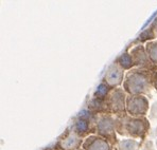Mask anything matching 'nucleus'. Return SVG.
<instances>
[{
    "label": "nucleus",
    "instance_id": "1",
    "mask_svg": "<svg viewBox=\"0 0 157 150\" xmlns=\"http://www.w3.org/2000/svg\"><path fill=\"white\" fill-rule=\"evenodd\" d=\"M153 72L144 69L133 68L125 74L123 90L128 95H147L153 87Z\"/></svg>",
    "mask_w": 157,
    "mask_h": 150
},
{
    "label": "nucleus",
    "instance_id": "2",
    "mask_svg": "<svg viewBox=\"0 0 157 150\" xmlns=\"http://www.w3.org/2000/svg\"><path fill=\"white\" fill-rule=\"evenodd\" d=\"M116 119L117 134L126 137L128 138H141L144 140L150 131V122L145 116L134 117L130 115H124Z\"/></svg>",
    "mask_w": 157,
    "mask_h": 150
},
{
    "label": "nucleus",
    "instance_id": "3",
    "mask_svg": "<svg viewBox=\"0 0 157 150\" xmlns=\"http://www.w3.org/2000/svg\"><path fill=\"white\" fill-rule=\"evenodd\" d=\"M98 117L99 115L91 112L88 108L87 109H83L73 119L70 129L80 137L86 138L90 137L91 133H96Z\"/></svg>",
    "mask_w": 157,
    "mask_h": 150
},
{
    "label": "nucleus",
    "instance_id": "4",
    "mask_svg": "<svg viewBox=\"0 0 157 150\" xmlns=\"http://www.w3.org/2000/svg\"><path fill=\"white\" fill-rule=\"evenodd\" d=\"M96 133L97 135L109 142L113 147L118 146L119 141L117 140L116 119L112 114L99 115L96 127Z\"/></svg>",
    "mask_w": 157,
    "mask_h": 150
},
{
    "label": "nucleus",
    "instance_id": "5",
    "mask_svg": "<svg viewBox=\"0 0 157 150\" xmlns=\"http://www.w3.org/2000/svg\"><path fill=\"white\" fill-rule=\"evenodd\" d=\"M126 98L128 94L123 88H115L112 90L106 98V104L109 114H114L115 117H121L128 115L126 113Z\"/></svg>",
    "mask_w": 157,
    "mask_h": 150
},
{
    "label": "nucleus",
    "instance_id": "6",
    "mask_svg": "<svg viewBox=\"0 0 157 150\" xmlns=\"http://www.w3.org/2000/svg\"><path fill=\"white\" fill-rule=\"evenodd\" d=\"M149 100L144 95H128L126 98V113L130 116L142 117L150 111Z\"/></svg>",
    "mask_w": 157,
    "mask_h": 150
},
{
    "label": "nucleus",
    "instance_id": "7",
    "mask_svg": "<svg viewBox=\"0 0 157 150\" xmlns=\"http://www.w3.org/2000/svg\"><path fill=\"white\" fill-rule=\"evenodd\" d=\"M132 58L134 61V66L138 69H144V70L156 72L157 68L152 64L151 59L147 56V53L145 51V47L142 45H137L130 51Z\"/></svg>",
    "mask_w": 157,
    "mask_h": 150
},
{
    "label": "nucleus",
    "instance_id": "8",
    "mask_svg": "<svg viewBox=\"0 0 157 150\" xmlns=\"http://www.w3.org/2000/svg\"><path fill=\"white\" fill-rule=\"evenodd\" d=\"M83 142L82 137L68 128L57 140L56 146L59 150H78L82 147Z\"/></svg>",
    "mask_w": 157,
    "mask_h": 150
},
{
    "label": "nucleus",
    "instance_id": "9",
    "mask_svg": "<svg viewBox=\"0 0 157 150\" xmlns=\"http://www.w3.org/2000/svg\"><path fill=\"white\" fill-rule=\"evenodd\" d=\"M124 78H125L124 70L114 61L106 69L104 77H103V82L105 84H107L109 87H112L113 89H115V88H119L120 85L123 84Z\"/></svg>",
    "mask_w": 157,
    "mask_h": 150
},
{
    "label": "nucleus",
    "instance_id": "10",
    "mask_svg": "<svg viewBox=\"0 0 157 150\" xmlns=\"http://www.w3.org/2000/svg\"><path fill=\"white\" fill-rule=\"evenodd\" d=\"M82 148L84 150H113L114 147L103 137L97 134H92L85 138Z\"/></svg>",
    "mask_w": 157,
    "mask_h": 150
},
{
    "label": "nucleus",
    "instance_id": "11",
    "mask_svg": "<svg viewBox=\"0 0 157 150\" xmlns=\"http://www.w3.org/2000/svg\"><path fill=\"white\" fill-rule=\"evenodd\" d=\"M88 109L97 115L109 114L106 101H101V100H98V98H94V97H92L91 100L89 101Z\"/></svg>",
    "mask_w": 157,
    "mask_h": 150
},
{
    "label": "nucleus",
    "instance_id": "12",
    "mask_svg": "<svg viewBox=\"0 0 157 150\" xmlns=\"http://www.w3.org/2000/svg\"><path fill=\"white\" fill-rule=\"evenodd\" d=\"M115 63L117 64H119L124 71L128 70L130 71L133 69L134 66V61H133V58H132V55L130 52H124L122 53L121 55L117 57V59L115 60Z\"/></svg>",
    "mask_w": 157,
    "mask_h": 150
},
{
    "label": "nucleus",
    "instance_id": "13",
    "mask_svg": "<svg viewBox=\"0 0 157 150\" xmlns=\"http://www.w3.org/2000/svg\"><path fill=\"white\" fill-rule=\"evenodd\" d=\"M141 143H139L137 140L134 138H124L119 141L117 148L118 150H138L140 149Z\"/></svg>",
    "mask_w": 157,
    "mask_h": 150
},
{
    "label": "nucleus",
    "instance_id": "14",
    "mask_svg": "<svg viewBox=\"0 0 157 150\" xmlns=\"http://www.w3.org/2000/svg\"><path fill=\"white\" fill-rule=\"evenodd\" d=\"M113 88L109 87L107 84H105L104 82H102L98 87H97L96 91L94 93V97L98 98V100L101 101H106L107 96L109 95V93L112 92Z\"/></svg>",
    "mask_w": 157,
    "mask_h": 150
},
{
    "label": "nucleus",
    "instance_id": "15",
    "mask_svg": "<svg viewBox=\"0 0 157 150\" xmlns=\"http://www.w3.org/2000/svg\"><path fill=\"white\" fill-rule=\"evenodd\" d=\"M145 51L147 53V56L151 59L152 64L157 68V40L150 41L145 43Z\"/></svg>",
    "mask_w": 157,
    "mask_h": 150
},
{
    "label": "nucleus",
    "instance_id": "16",
    "mask_svg": "<svg viewBox=\"0 0 157 150\" xmlns=\"http://www.w3.org/2000/svg\"><path fill=\"white\" fill-rule=\"evenodd\" d=\"M157 36V33L155 31H153V30L151 29V27H147V29H145L144 32H142L141 34H140L139 36H138L137 38V41H139V42H150V41H153L155 40Z\"/></svg>",
    "mask_w": 157,
    "mask_h": 150
},
{
    "label": "nucleus",
    "instance_id": "17",
    "mask_svg": "<svg viewBox=\"0 0 157 150\" xmlns=\"http://www.w3.org/2000/svg\"><path fill=\"white\" fill-rule=\"evenodd\" d=\"M149 119L150 121H157V101H154L151 106L149 111Z\"/></svg>",
    "mask_w": 157,
    "mask_h": 150
},
{
    "label": "nucleus",
    "instance_id": "18",
    "mask_svg": "<svg viewBox=\"0 0 157 150\" xmlns=\"http://www.w3.org/2000/svg\"><path fill=\"white\" fill-rule=\"evenodd\" d=\"M141 150H155V146H154L153 141L151 140H145L140 146Z\"/></svg>",
    "mask_w": 157,
    "mask_h": 150
},
{
    "label": "nucleus",
    "instance_id": "19",
    "mask_svg": "<svg viewBox=\"0 0 157 150\" xmlns=\"http://www.w3.org/2000/svg\"><path fill=\"white\" fill-rule=\"evenodd\" d=\"M152 82H153V87L157 92V71L153 73V77H152Z\"/></svg>",
    "mask_w": 157,
    "mask_h": 150
},
{
    "label": "nucleus",
    "instance_id": "20",
    "mask_svg": "<svg viewBox=\"0 0 157 150\" xmlns=\"http://www.w3.org/2000/svg\"><path fill=\"white\" fill-rule=\"evenodd\" d=\"M149 27H151V29L153 30V31H155L156 33H157V17L154 18V20L152 21V24H150Z\"/></svg>",
    "mask_w": 157,
    "mask_h": 150
},
{
    "label": "nucleus",
    "instance_id": "21",
    "mask_svg": "<svg viewBox=\"0 0 157 150\" xmlns=\"http://www.w3.org/2000/svg\"><path fill=\"white\" fill-rule=\"evenodd\" d=\"M154 134L157 137V126H156V128H155V130H154Z\"/></svg>",
    "mask_w": 157,
    "mask_h": 150
},
{
    "label": "nucleus",
    "instance_id": "22",
    "mask_svg": "<svg viewBox=\"0 0 157 150\" xmlns=\"http://www.w3.org/2000/svg\"><path fill=\"white\" fill-rule=\"evenodd\" d=\"M155 145H156V148H157V140H156V143H155Z\"/></svg>",
    "mask_w": 157,
    "mask_h": 150
},
{
    "label": "nucleus",
    "instance_id": "23",
    "mask_svg": "<svg viewBox=\"0 0 157 150\" xmlns=\"http://www.w3.org/2000/svg\"><path fill=\"white\" fill-rule=\"evenodd\" d=\"M78 150H84V149H83V148H81V149H78Z\"/></svg>",
    "mask_w": 157,
    "mask_h": 150
},
{
    "label": "nucleus",
    "instance_id": "24",
    "mask_svg": "<svg viewBox=\"0 0 157 150\" xmlns=\"http://www.w3.org/2000/svg\"><path fill=\"white\" fill-rule=\"evenodd\" d=\"M41 150H46V149H41Z\"/></svg>",
    "mask_w": 157,
    "mask_h": 150
}]
</instances>
